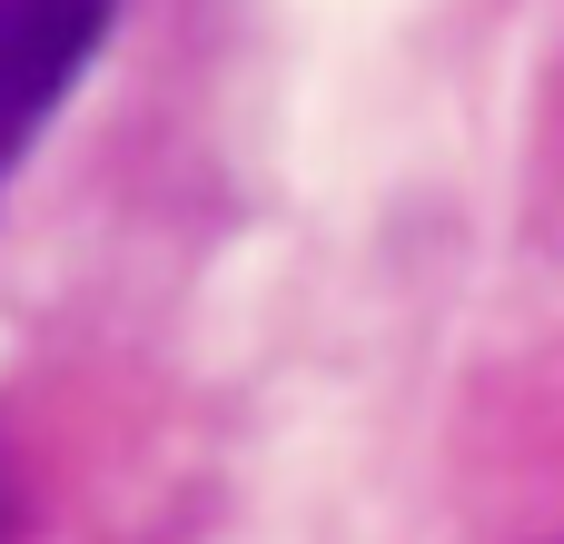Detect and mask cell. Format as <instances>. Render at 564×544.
<instances>
[{"label": "cell", "mask_w": 564, "mask_h": 544, "mask_svg": "<svg viewBox=\"0 0 564 544\" xmlns=\"http://www.w3.org/2000/svg\"><path fill=\"white\" fill-rule=\"evenodd\" d=\"M109 10L119 0H0V178L30 159V139L50 129V109L99 59Z\"/></svg>", "instance_id": "6da1fadb"}]
</instances>
